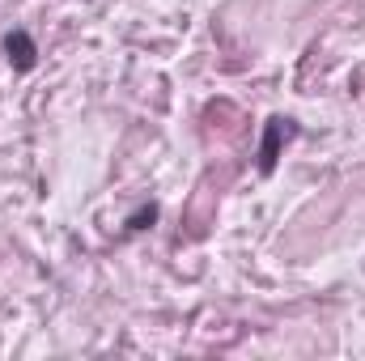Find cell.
Listing matches in <instances>:
<instances>
[{
  "label": "cell",
  "instance_id": "obj_1",
  "mask_svg": "<svg viewBox=\"0 0 365 361\" xmlns=\"http://www.w3.org/2000/svg\"><path fill=\"white\" fill-rule=\"evenodd\" d=\"M297 136V123L293 119H284V115H272L268 123H264V141H259V175H272L276 162H280V153H284V145Z\"/></svg>",
  "mask_w": 365,
  "mask_h": 361
},
{
  "label": "cell",
  "instance_id": "obj_2",
  "mask_svg": "<svg viewBox=\"0 0 365 361\" xmlns=\"http://www.w3.org/2000/svg\"><path fill=\"white\" fill-rule=\"evenodd\" d=\"M4 60L13 64V73H30L38 64V43L26 30H9L4 34Z\"/></svg>",
  "mask_w": 365,
  "mask_h": 361
},
{
  "label": "cell",
  "instance_id": "obj_3",
  "mask_svg": "<svg viewBox=\"0 0 365 361\" xmlns=\"http://www.w3.org/2000/svg\"><path fill=\"white\" fill-rule=\"evenodd\" d=\"M158 217H162V208H158L153 200H145V204H140V208H136V213L123 221V234H140V230H149Z\"/></svg>",
  "mask_w": 365,
  "mask_h": 361
}]
</instances>
